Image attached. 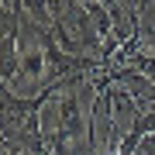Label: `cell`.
I'll return each mask as SVG.
<instances>
[{"label": "cell", "mask_w": 155, "mask_h": 155, "mask_svg": "<svg viewBox=\"0 0 155 155\" xmlns=\"http://www.w3.org/2000/svg\"><path fill=\"white\" fill-rule=\"evenodd\" d=\"M131 69H134V72H141L145 79H152V83H155V55H148L145 48H138V52H134Z\"/></svg>", "instance_id": "6da1fadb"}]
</instances>
